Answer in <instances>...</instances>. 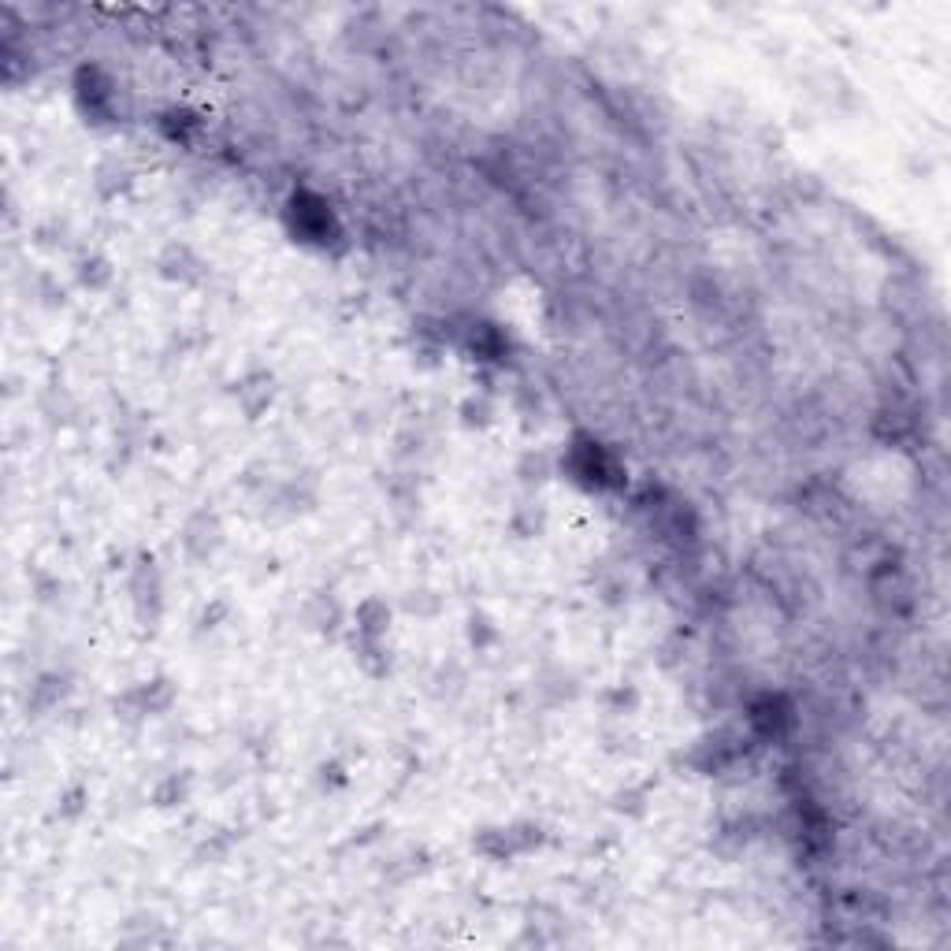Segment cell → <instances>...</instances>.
<instances>
[{"mask_svg":"<svg viewBox=\"0 0 951 951\" xmlns=\"http://www.w3.org/2000/svg\"><path fill=\"white\" fill-rule=\"evenodd\" d=\"M391 632V606L383 599H365L353 610V636H368V639H387Z\"/></svg>","mask_w":951,"mask_h":951,"instance_id":"7c38bea8","label":"cell"},{"mask_svg":"<svg viewBox=\"0 0 951 951\" xmlns=\"http://www.w3.org/2000/svg\"><path fill=\"white\" fill-rule=\"evenodd\" d=\"M521 480L532 487V483H543L547 480V457L543 454H528L521 461Z\"/></svg>","mask_w":951,"mask_h":951,"instance_id":"484cf974","label":"cell"},{"mask_svg":"<svg viewBox=\"0 0 951 951\" xmlns=\"http://www.w3.org/2000/svg\"><path fill=\"white\" fill-rule=\"evenodd\" d=\"M747 721H751L755 736H762V740H784V736L795 729L799 717H795V706L788 695H781V691H766L762 699L751 703Z\"/></svg>","mask_w":951,"mask_h":951,"instance_id":"52a82bcc","label":"cell"},{"mask_svg":"<svg viewBox=\"0 0 951 951\" xmlns=\"http://www.w3.org/2000/svg\"><path fill=\"white\" fill-rule=\"evenodd\" d=\"M275 398V376L272 372H261V368H253V372H246V376L235 383V402L242 405V413H246L249 420H257L272 405Z\"/></svg>","mask_w":951,"mask_h":951,"instance_id":"8fae6325","label":"cell"},{"mask_svg":"<svg viewBox=\"0 0 951 951\" xmlns=\"http://www.w3.org/2000/svg\"><path fill=\"white\" fill-rule=\"evenodd\" d=\"M305 617H309V625H313L320 636H335L339 625L346 621V610H342L339 599H335L331 591H316L313 599H309V606H305Z\"/></svg>","mask_w":951,"mask_h":951,"instance_id":"4fadbf2b","label":"cell"},{"mask_svg":"<svg viewBox=\"0 0 951 951\" xmlns=\"http://www.w3.org/2000/svg\"><path fill=\"white\" fill-rule=\"evenodd\" d=\"M509 524H513V532L521 535V539H535V535H543V528H547V513L539 506H521Z\"/></svg>","mask_w":951,"mask_h":951,"instance_id":"44dd1931","label":"cell"},{"mask_svg":"<svg viewBox=\"0 0 951 951\" xmlns=\"http://www.w3.org/2000/svg\"><path fill=\"white\" fill-rule=\"evenodd\" d=\"M64 695H67V677H60V673H49V677H41L38 684H34L27 710H34V714H49L53 706L64 703Z\"/></svg>","mask_w":951,"mask_h":951,"instance_id":"2e32d148","label":"cell"},{"mask_svg":"<svg viewBox=\"0 0 951 951\" xmlns=\"http://www.w3.org/2000/svg\"><path fill=\"white\" fill-rule=\"evenodd\" d=\"M736 758H740V743H736V736H732V732H714V736H706V740L695 743V751H691V766L699 769V773H721V769H729Z\"/></svg>","mask_w":951,"mask_h":951,"instance_id":"30bf717a","label":"cell"},{"mask_svg":"<svg viewBox=\"0 0 951 951\" xmlns=\"http://www.w3.org/2000/svg\"><path fill=\"white\" fill-rule=\"evenodd\" d=\"M405 610L420 613V617H431V613L439 610V595H431V591H409V595H405Z\"/></svg>","mask_w":951,"mask_h":951,"instance_id":"cb8c5ba5","label":"cell"},{"mask_svg":"<svg viewBox=\"0 0 951 951\" xmlns=\"http://www.w3.org/2000/svg\"><path fill=\"white\" fill-rule=\"evenodd\" d=\"M547 844L543 825L535 821H513V825H487L472 836V851L483 855L487 862H513L524 855H535L539 847Z\"/></svg>","mask_w":951,"mask_h":951,"instance_id":"3957f363","label":"cell"},{"mask_svg":"<svg viewBox=\"0 0 951 951\" xmlns=\"http://www.w3.org/2000/svg\"><path fill=\"white\" fill-rule=\"evenodd\" d=\"M157 272H160V279H168V283L197 287V283L209 275V264L197 257L194 246H186V242H171V246L160 249Z\"/></svg>","mask_w":951,"mask_h":951,"instance_id":"ba28073f","label":"cell"},{"mask_svg":"<svg viewBox=\"0 0 951 951\" xmlns=\"http://www.w3.org/2000/svg\"><path fill=\"white\" fill-rule=\"evenodd\" d=\"M350 784V777H346V766L342 762H324L320 766V788L324 792H335V788H346Z\"/></svg>","mask_w":951,"mask_h":951,"instance_id":"d4e9b609","label":"cell"},{"mask_svg":"<svg viewBox=\"0 0 951 951\" xmlns=\"http://www.w3.org/2000/svg\"><path fill=\"white\" fill-rule=\"evenodd\" d=\"M190 784H194V777L190 773H168L164 781H157V788H153V803H157L160 810L168 807H183L186 799H190Z\"/></svg>","mask_w":951,"mask_h":951,"instance_id":"e0dca14e","label":"cell"},{"mask_svg":"<svg viewBox=\"0 0 951 951\" xmlns=\"http://www.w3.org/2000/svg\"><path fill=\"white\" fill-rule=\"evenodd\" d=\"M469 643L476 651H491L498 643V625L487 613H472L469 617Z\"/></svg>","mask_w":951,"mask_h":951,"instance_id":"7402d4cb","label":"cell"},{"mask_svg":"<svg viewBox=\"0 0 951 951\" xmlns=\"http://www.w3.org/2000/svg\"><path fill=\"white\" fill-rule=\"evenodd\" d=\"M160 131L168 134L171 142H190L197 131H201V116L190 112V108H168L160 116Z\"/></svg>","mask_w":951,"mask_h":951,"instance_id":"ac0fdd59","label":"cell"},{"mask_svg":"<svg viewBox=\"0 0 951 951\" xmlns=\"http://www.w3.org/2000/svg\"><path fill=\"white\" fill-rule=\"evenodd\" d=\"M75 101H79V108L90 119H101L112 112V82L105 79L101 67H79V75H75Z\"/></svg>","mask_w":951,"mask_h":951,"instance_id":"9c48e42d","label":"cell"},{"mask_svg":"<svg viewBox=\"0 0 951 951\" xmlns=\"http://www.w3.org/2000/svg\"><path fill=\"white\" fill-rule=\"evenodd\" d=\"M465 350L476 361H495L498 353L506 350V335L495 324H469L465 327Z\"/></svg>","mask_w":951,"mask_h":951,"instance_id":"9a60e30c","label":"cell"},{"mask_svg":"<svg viewBox=\"0 0 951 951\" xmlns=\"http://www.w3.org/2000/svg\"><path fill=\"white\" fill-rule=\"evenodd\" d=\"M179 543H183V554L194 561V565H205V561H212L216 554H220V547H223L220 517H216L212 509H197V513H190V517H186V524H183Z\"/></svg>","mask_w":951,"mask_h":951,"instance_id":"8992f818","label":"cell"},{"mask_svg":"<svg viewBox=\"0 0 951 951\" xmlns=\"http://www.w3.org/2000/svg\"><path fill=\"white\" fill-rule=\"evenodd\" d=\"M287 227L294 242L313 249H327L335 238H342V227L335 220L331 205L320 194H313V190H298L287 201Z\"/></svg>","mask_w":951,"mask_h":951,"instance_id":"7a4b0ae2","label":"cell"},{"mask_svg":"<svg viewBox=\"0 0 951 951\" xmlns=\"http://www.w3.org/2000/svg\"><path fill=\"white\" fill-rule=\"evenodd\" d=\"M561 469H565V476L573 483H580L584 491H613V487L625 483L621 461L602 443L587 439V435H576L573 446L561 457Z\"/></svg>","mask_w":951,"mask_h":951,"instance_id":"6da1fadb","label":"cell"},{"mask_svg":"<svg viewBox=\"0 0 951 951\" xmlns=\"http://www.w3.org/2000/svg\"><path fill=\"white\" fill-rule=\"evenodd\" d=\"M491 413H495V409H491V402H487L483 394L461 405V420H465L469 428H487V424H491Z\"/></svg>","mask_w":951,"mask_h":951,"instance_id":"603a6c76","label":"cell"},{"mask_svg":"<svg viewBox=\"0 0 951 951\" xmlns=\"http://www.w3.org/2000/svg\"><path fill=\"white\" fill-rule=\"evenodd\" d=\"M171 703H175V684L168 677H153V680H138L127 691H119L112 699V710H116L119 721H145V717H160L168 714Z\"/></svg>","mask_w":951,"mask_h":951,"instance_id":"5b68a950","label":"cell"},{"mask_svg":"<svg viewBox=\"0 0 951 951\" xmlns=\"http://www.w3.org/2000/svg\"><path fill=\"white\" fill-rule=\"evenodd\" d=\"M79 283L86 290H105L108 283H112V264L101 257V253H93V257H82L79 261Z\"/></svg>","mask_w":951,"mask_h":951,"instance_id":"d6986e66","label":"cell"},{"mask_svg":"<svg viewBox=\"0 0 951 951\" xmlns=\"http://www.w3.org/2000/svg\"><path fill=\"white\" fill-rule=\"evenodd\" d=\"M643 799H647V792H617L613 810H621V814H643Z\"/></svg>","mask_w":951,"mask_h":951,"instance_id":"4316f807","label":"cell"},{"mask_svg":"<svg viewBox=\"0 0 951 951\" xmlns=\"http://www.w3.org/2000/svg\"><path fill=\"white\" fill-rule=\"evenodd\" d=\"M353 658L365 669L368 677H387L391 673V651H387V639H368V636H353Z\"/></svg>","mask_w":951,"mask_h":951,"instance_id":"5bb4252c","label":"cell"},{"mask_svg":"<svg viewBox=\"0 0 951 951\" xmlns=\"http://www.w3.org/2000/svg\"><path fill=\"white\" fill-rule=\"evenodd\" d=\"M127 591H131V606L134 617L142 628H157L160 617H164V576H160V565L153 554H138L131 565V576H127Z\"/></svg>","mask_w":951,"mask_h":951,"instance_id":"277c9868","label":"cell"},{"mask_svg":"<svg viewBox=\"0 0 951 951\" xmlns=\"http://www.w3.org/2000/svg\"><path fill=\"white\" fill-rule=\"evenodd\" d=\"M97 190H101V197H119L123 190H131V171L123 168V164H116V160H108V164H101L97 168Z\"/></svg>","mask_w":951,"mask_h":951,"instance_id":"ffe728a7","label":"cell"}]
</instances>
